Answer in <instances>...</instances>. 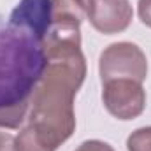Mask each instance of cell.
Here are the masks:
<instances>
[{
    "mask_svg": "<svg viewBox=\"0 0 151 151\" xmlns=\"http://www.w3.org/2000/svg\"><path fill=\"white\" fill-rule=\"evenodd\" d=\"M30 111V97L9 104V106H0V127L4 128H19L23 121L27 119Z\"/></svg>",
    "mask_w": 151,
    "mask_h": 151,
    "instance_id": "ba28073f",
    "label": "cell"
},
{
    "mask_svg": "<svg viewBox=\"0 0 151 151\" xmlns=\"http://www.w3.org/2000/svg\"><path fill=\"white\" fill-rule=\"evenodd\" d=\"M42 69L40 44L7 23L0 30V106L30 97Z\"/></svg>",
    "mask_w": 151,
    "mask_h": 151,
    "instance_id": "7a4b0ae2",
    "label": "cell"
},
{
    "mask_svg": "<svg viewBox=\"0 0 151 151\" xmlns=\"http://www.w3.org/2000/svg\"><path fill=\"white\" fill-rule=\"evenodd\" d=\"M44 69L30 95L27 127L14 137L16 151H56L76 130L74 97L86 77L81 40L46 37Z\"/></svg>",
    "mask_w": 151,
    "mask_h": 151,
    "instance_id": "6da1fadb",
    "label": "cell"
},
{
    "mask_svg": "<svg viewBox=\"0 0 151 151\" xmlns=\"http://www.w3.org/2000/svg\"><path fill=\"white\" fill-rule=\"evenodd\" d=\"M0 151H16L14 150V137L9 132H0Z\"/></svg>",
    "mask_w": 151,
    "mask_h": 151,
    "instance_id": "7c38bea8",
    "label": "cell"
},
{
    "mask_svg": "<svg viewBox=\"0 0 151 151\" xmlns=\"http://www.w3.org/2000/svg\"><path fill=\"white\" fill-rule=\"evenodd\" d=\"M99 72L102 84L113 79H132L142 83L148 77V60L137 44L114 42L102 51Z\"/></svg>",
    "mask_w": 151,
    "mask_h": 151,
    "instance_id": "3957f363",
    "label": "cell"
},
{
    "mask_svg": "<svg viewBox=\"0 0 151 151\" xmlns=\"http://www.w3.org/2000/svg\"><path fill=\"white\" fill-rule=\"evenodd\" d=\"M137 11H139V18L141 21L151 28V0H139L137 4Z\"/></svg>",
    "mask_w": 151,
    "mask_h": 151,
    "instance_id": "8fae6325",
    "label": "cell"
},
{
    "mask_svg": "<svg viewBox=\"0 0 151 151\" xmlns=\"http://www.w3.org/2000/svg\"><path fill=\"white\" fill-rule=\"evenodd\" d=\"M128 151H151V127H142L132 132L127 139Z\"/></svg>",
    "mask_w": 151,
    "mask_h": 151,
    "instance_id": "9c48e42d",
    "label": "cell"
},
{
    "mask_svg": "<svg viewBox=\"0 0 151 151\" xmlns=\"http://www.w3.org/2000/svg\"><path fill=\"white\" fill-rule=\"evenodd\" d=\"M53 4V25L56 28L79 30L86 16L88 0H51Z\"/></svg>",
    "mask_w": 151,
    "mask_h": 151,
    "instance_id": "52a82bcc",
    "label": "cell"
},
{
    "mask_svg": "<svg viewBox=\"0 0 151 151\" xmlns=\"http://www.w3.org/2000/svg\"><path fill=\"white\" fill-rule=\"evenodd\" d=\"M76 151H114V148L104 141L93 139V141H84Z\"/></svg>",
    "mask_w": 151,
    "mask_h": 151,
    "instance_id": "30bf717a",
    "label": "cell"
},
{
    "mask_svg": "<svg viewBox=\"0 0 151 151\" xmlns=\"http://www.w3.org/2000/svg\"><path fill=\"white\" fill-rule=\"evenodd\" d=\"M86 16L95 30L113 35L128 28L134 11L128 0H88Z\"/></svg>",
    "mask_w": 151,
    "mask_h": 151,
    "instance_id": "8992f818",
    "label": "cell"
},
{
    "mask_svg": "<svg viewBox=\"0 0 151 151\" xmlns=\"http://www.w3.org/2000/svg\"><path fill=\"white\" fill-rule=\"evenodd\" d=\"M9 25L42 44L53 25L51 0H21L11 12Z\"/></svg>",
    "mask_w": 151,
    "mask_h": 151,
    "instance_id": "5b68a950",
    "label": "cell"
},
{
    "mask_svg": "<svg viewBox=\"0 0 151 151\" xmlns=\"http://www.w3.org/2000/svg\"><path fill=\"white\" fill-rule=\"evenodd\" d=\"M102 99L107 113L123 121L141 116L146 107V91L142 83L132 79H113L104 83Z\"/></svg>",
    "mask_w": 151,
    "mask_h": 151,
    "instance_id": "277c9868",
    "label": "cell"
}]
</instances>
